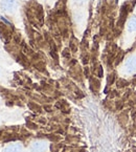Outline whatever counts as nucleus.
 <instances>
[{
    "instance_id": "f257e3e1",
    "label": "nucleus",
    "mask_w": 136,
    "mask_h": 152,
    "mask_svg": "<svg viewBox=\"0 0 136 152\" xmlns=\"http://www.w3.org/2000/svg\"><path fill=\"white\" fill-rule=\"evenodd\" d=\"M0 7L3 12L7 14H14L19 7L18 0H1Z\"/></svg>"
},
{
    "instance_id": "423d86ee",
    "label": "nucleus",
    "mask_w": 136,
    "mask_h": 152,
    "mask_svg": "<svg viewBox=\"0 0 136 152\" xmlns=\"http://www.w3.org/2000/svg\"><path fill=\"white\" fill-rule=\"evenodd\" d=\"M88 1H89V0H72V2L76 5H84V4H86Z\"/></svg>"
},
{
    "instance_id": "7ed1b4c3",
    "label": "nucleus",
    "mask_w": 136,
    "mask_h": 152,
    "mask_svg": "<svg viewBox=\"0 0 136 152\" xmlns=\"http://www.w3.org/2000/svg\"><path fill=\"white\" fill-rule=\"evenodd\" d=\"M47 149H48V143L42 140L33 142L29 146V152H46Z\"/></svg>"
},
{
    "instance_id": "20e7f679",
    "label": "nucleus",
    "mask_w": 136,
    "mask_h": 152,
    "mask_svg": "<svg viewBox=\"0 0 136 152\" xmlns=\"http://www.w3.org/2000/svg\"><path fill=\"white\" fill-rule=\"evenodd\" d=\"M2 152H23V146L21 143H13L7 146Z\"/></svg>"
},
{
    "instance_id": "39448f33",
    "label": "nucleus",
    "mask_w": 136,
    "mask_h": 152,
    "mask_svg": "<svg viewBox=\"0 0 136 152\" xmlns=\"http://www.w3.org/2000/svg\"><path fill=\"white\" fill-rule=\"evenodd\" d=\"M127 29L129 33H136V15L132 16L128 19Z\"/></svg>"
},
{
    "instance_id": "1a4fd4ad",
    "label": "nucleus",
    "mask_w": 136,
    "mask_h": 152,
    "mask_svg": "<svg viewBox=\"0 0 136 152\" xmlns=\"http://www.w3.org/2000/svg\"><path fill=\"white\" fill-rule=\"evenodd\" d=\"M0 53H1V49H0Z\"/></svg>"
},
{
    "instance_id": "0eeeda50",
    "label": "nucleus",
    "mask_w": 136,
    "mask_h": 152,
    "mask_svg": "<svg viewBox=\"0 0 136 152\" xmlns=\"http://www.w3.org/2000/svg\"><path fill=\"white\" fill-rule=\"evenodd\" d=\"M1 75H2V69H1V67H0V78H1Z\"/></svg>"
},
{
    "instance_id": "6e6552de",
    "label": "nucleus",
    "mask_w": 136,
    "mask_h": 152,
    "mask_svg": "<svg viewBox=\"0 0 136 152\" xmlns=\"http://www.w3.org/2000/svg\"><path fill=\"white\" fill-rule=\"evenodd\" d=\"M135 15H136V7H135Z\"/></svg>"
},
{
    "instance_id": "f03ea898",
    "label": "nucleus",
    "mask_w": 136,
    "mask_h": 152,
    "mask_svg": "<svg viewBox=\"0 0 136 152\" xmlns=\"http://www.w3.org/2000/svg\"><path fill=\"white\" fill-rule=\"evenodd\" d=\"M124 72L128 75H133L136 72V54L130 56L124 64Z\"/></svg>"
}]
</instances>
